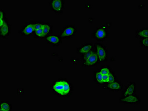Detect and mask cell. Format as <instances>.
I'll list each match as a JSON object with an SVG mask.
<instances>
[{
	"label": "cell",
	"mask_w": 148,
	"mask_h": 111,
	"mask_svg": "<svg viewBox=\"0 0 148 111\" xmlns=\"http://www.w3.org/2000/svg\"><path fill=\"white\" fill-rule=\"evenodd\" d=\"M51 89L56 96L60 97H68L74 91L73 86L67 80L60 79L52 83Z\"/></svg>",
	"instance_id": "obj_1"
},
{
	"label": "cell",
	"mask_w": 148,
	"mask_h": 111,
	"mask_svg": "<svg viewBox=\"0 0 148 111\" xmlns=\"http://www.w3.org/2000/svg\"><path fill=\"white\" fill-rule=\"evenodd\" d=\"M61 38L60 36H47L45 40L48 43L53 45H58L61 43Z\"/></svg>",
	"instance_id": "obj_14"
},
{
	"label": "cell",
	"mask_w": 148,
	"mask_h": 111,
	"mask_svg": "<svg viewBox=\"0 0 148 111\" xmlns=\"http://www.w3.org/2000/svg\"><path fill=\"white\" fill-rule=\"evenodd\" d=\"M51 10L55 12H62L65 6V2L63 0H52L50 3Z\"/></svg>",
	"instance_id": "obj_9"
},
{
	"label": "cell",
	"mask_w": 148,
	"mask_h": 111,
	"mask_svg": "<svg viewBox=\"0 0 148 111\" xmlns=\"http://www.w3.org/2000/svg\"><path fill=\"white\" fill-rule=\"evenodd\" d=\"M43 34L44 37L48 36L52 32V28L51 25L48 23H43L42 27Z\"/></svg>",
	"instance_id": "obj_17"
},
{
	"label": "cell",
	"mask_w": 148,
	"mask_h": 111,
	"mask_svg": "<svg viewBox=\"0 0 148 111\" xmlns=\"http://www.w3.org/2000/svg\"><path fill=\"white\" fill-rule=\"evenodd\" d=\"M77 32V27L73 25L65 26L60 33V36L63 39H70L76 34Z\"/></svg>",
	"instance_id": "obj_4"
},
{
	"label": "cell",
	"mask_w": 148,
	"mask_h": 111,
	"mask_svg": "<svg viewBox=\"0 0 148 111\" xmlns=\"http://www.w3.org/2000/svg\"><path fill=\"white\" fill-rule=\"evenodd\" d=\"M94 80L96 84L99 85H104L103 81V75L101 74L99 70L94 72Z\"/></svg>",
	"instance_id": "obj_15"
},
{
	"label": "cell",
	"mask_w": 148,
	"mask_h": 111,
	"mask_svg": "<svg viewBox=\"0 0 148 111\" xmlns=\"http://www.w3.org/2000/svg\"><path fill=\"white\" fill-rule=\"evenodd\" d=\"M92 50L91 51L88 52V53H86V54H82L81 57H82V63L84 62L87 60V59L88 58V57H90V55L92 53Z\"/></svg>",
	"instance_id": "obj_21"
},
{
	"label": "cell",
	"mask_w": 148,
	"mask_h": 111,
	"mask_svg": "<svg viewBox=\"0 0 148 111\" xmlns=\"http://www.w3.org/2000/svg\"><path fill=\"white\" fill-rule=\"evenodd\" d=\"M11 32V27L6 18L1 19V37L2 39L7 38Z\"/></svg>",
	"instance_id": "obj_7"
},
{
	"label": "cell",
	"mask_w": 148,
	"mask_h": 111,
	"mask_svg": "<svg viewBox=\"0 0 148 111\" xmlns=\"http://www.w3.org/2000/svg\"><path fill=\"white\" fill-rule=\"evenodd\" d=\"M6 18V14L3 10H1V19Z\"/></svg>",
	"instance_id": "obj_25"
},
{
	"label": "cell",
	"mask_w": 148,
	"mask_h": 111,
	"mask_svg": "<svg viewBox=\"0 0 148 111\" xmlns=\"http://www.w3.org/2000/svg\"><path fill=\"white\" fill-rule=\"evenodd\" d=\"M92 37L98 41H104L108 37L109 33L108 30L104 27H98L93 32Z\"/></svg>",
	"instance_id": "obj_5"
},
{
	"label": "cell",
	"mask_w": 148,
	"mask_h": 111,
	"mask_svg": "<svg viewBox=\"0 0 148 111\" xmlns=\"http://www.w3.org/2000/svg\"><path fill=\"white\" fill-rule=\"evenodd\" d=\"M12 105L9 103L8 102L1 101V106H0V111H12Z\"/></svg>",
	"instance_id": "obj_16"
},
{
	"label": "cell",
	"mask_w": 148,
	"mask_h": 111,
	"mask_svg": "<svg viewBox=\"0 0 148 111\" xmlns=\"http://www.w3.org/2000/svg\"><path fill=\"white\" fill-rule=\"evenodd\" d=\"M35 34L36 37L41 38L44 37V34H43L42 29L36 30L35 31Z\"/></svg>",
	"instance_id": "obj_22"
},
{
	"label": "cell",
	"mask_w": 148,
	"mask_h": 111,
	"mask_svg": "<svg viewBox=\"0 0 148 111\" xmlns=\"http://www.w3.org/2000/svg\"><path fill=\"white\" fill-rule=\"evenodd\" d=\"M99 60L97 54L94 49L92 50L90 57L84 62L82 64V66L86 67H91L96 66L99 64Z\"/></svg>",
	"instance_id": "obj_8"
},
{
	"label": "cell",
	"mask_w": 148,
	"mask_h": 111,
	"mask_svg": "<svg viewBox=\"0 0 148 111\" xmlns=\"http://www.w3.org/2000/svg\"><path fill=\"white\" fill-rule=\"evenodd\" d=\"M148 38L140 39V44L141 47L145 48V49H148Z\"/></svg>",
	"instance_id": "obj_20"
},
{
	"label": "cell",
	"mask_w": 148,
	"mask_h": 111,
	"mask_svg": "<svg viewBox=\"0 0 148 111\" xmlns=\"http://www.w3.org/2000/svg\"><path fill=\"white\" fill-rule=\"evenodd\" d=\"M94 45V49L99 57V62H107L108 57V50L107 46L101 43H95Z\"/></svg>",
	"instance_id": "obj_2"
},
{
	"label": "cell",
	"mask_w": 148,
	"mask_h": 111,
	"mask_svg": "<svg viewBox=\"0 0 148 111\" xmlns=\"http://www.w3.org/2000/svg\"><path fill=\"white\" fill-rule=\"evenodd\" d=\"M98 70H99L102 75H105L109 74L110 72L111 71V68L110 66H102Z\"/></svg>",
	"instance_id": "obj_18"
},
{
	"label": "cell",
	"mask_w": 148,
	"mask_h": 111,
	"mask_svg": "<svg viewBox=\"0 0 148 111\" xmlns=\"http://www.w3.org/2000/svg\"><path fill=\"white\" fill-rule=\"evenodd\" d=\"M103 81L104 84H107L108 82V74H105L103 75Z\"/></svg>",
	"instance_id": "obj_24"
},
{
	"label": "cell",
	"mask_w": 148,
	"mask_h": 111,
	"mask_svg": "<svg viewBox=\"0 0 148 111\" xmlns=\"http://www.w3.org/2000/svg\"><path fill=\"white\" fill-rule=\"evenodd\" d=\"M94 45L92 43H86L77 49V53L82 54H86L94 49Z\"/></svg>",
	"instance_id": "obj_12"
},
{
	"label": "cell",
	"mask_w": 148,
	"mask_h": 111,
	"mask_svg": "<svg viewBox=\"0 0 148 111\" xmlns=\"http://www.w3.org/2000/svg\"><path fill=\"white\" fill-rule=\"evenodd\" d=\"M136 38L140 39L148 38V29L147 27H144L137 30L135 33Z\"/></svg>",
	"instance_id": "obj_13"
},
{
	"label": "cell",
	"mask_w": 148,
	"mask_h": 111,
	"mask_svg": "<svg viewBox=\"0 0 148 111\" xmlns=\"http://www.w3.org/2000/svg\"><path fill=\"white\" fill-rule=\"evenodd\" d=\"M34 32L35 23L29 22L22 26L19 33L22 36H27L32 35Z\"/></svg>",
	"instance_id": "obj_10"
},
{
	"label": "cell",
	"mask_w": 148,
	"mask_h": 111,
	"mask_svg": "<svg viewBox=\"0 0 148 111\" xmlns=\"http://www.w3.org/2000/svg\"><path fill=\"white\" fill-rule=\"evenodd\" d=\"M136 84L135 82H130L127 84L121 91V97H125L136 93Z\"/></svg>",
	"instance_id": "obj_11"
},
{
	"label": "cell",
	"mask_w": 148,
	"mask_h": 111,
	"mask_svg": "<svg viewBox=\"0 0 148 111\" xmlns=\"http://www.w3.org/2000/svg\"><path fill=\"white\" fill-rule=\"evenodd\" d=\"M108 75V83H110L111 82H113L117 80V77H116V74L114 72L111 70L110 72Z\"/></svg>",
	"instance_id": "obj_19"
},
{
	"label": "cell",
	"mask_w": 148,
	"mask_h": 111,
	"mask_svg": "<svg viewBox=\"0 0 148 111\" xmlns=\"http://www.w3.org/2000/svg\"><path fill=\"white\" fill-rule=\"evenodd\" d=\"M119 102L125 105L136 106L140 104L141 100L140 97L137 93L125 97L119 98Z\"/></svg>",
	"instance_id": "obj_3"
},
{
	"label": "cell",
	"mask_w": 148,
	"mask_h": 111,
	"mask_svg": "<svg viewBox=\"0 0 148 111\" xmlns=\"http://www.w3.org/2000/svg\"><path fill=\"white\" fill-rule=\"evenodd\" d=\"M43 23L41 22H38L35 23V31L40 29L42 27Z\"/></svg>",
	"instance_id": "obj_23"
},
{
	"label": "cell",
	"mask_w": 148,
	"mask_h": 111,
	"mask_svg": "<svg viewBox=\"0 0 148 111\" xmlns=\"http://www.w3.org/2000/svg\"><path fill=\"white\" fill-rule=\"evenodd\" d=\"M103 89L108 90L110 92H121L124 88V85L120 80H116L110 83L104 85Z\"/></svg>",
	"instance_id": "obj_6"
}]
</instances>
